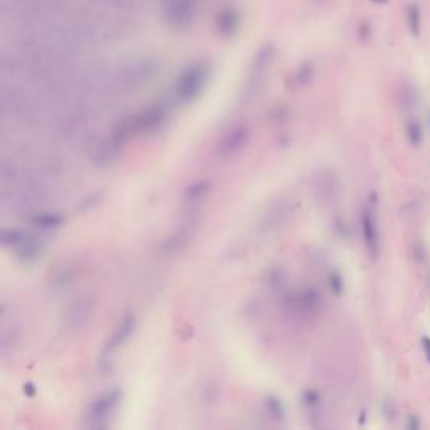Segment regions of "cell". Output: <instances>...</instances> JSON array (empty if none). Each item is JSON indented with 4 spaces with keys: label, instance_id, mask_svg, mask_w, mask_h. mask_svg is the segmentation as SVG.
<instances>
[{
    "label": "cell",
    "instance_id": "52a82bcc",
    "mask_svg": "<svg viewBox=\"0 0 430 430\" xmlns=\"http://www.w3.org/2000/svg\"><path fill=\"white\" fill-rule=\"evenodd\" d=\"M240 12L234 7L222 9L215 17V29H217L219 36L224 39H230L239 32L240 27Z\"/></svg>",
    "mask_w": 430,
    "mask_h": 430
},
{
    "label": "cell",
    "instance_id": "3957f363",
    "mask_svg": "<svg viewBox=\"0 0 430 430\" xmlns=\"http://www.w3.org/2000/svg\"><path fill=\"white\" fill-rule=\"evenodd\" d=\"M249 138H251V130L245 125L234 126L232 130H229L227 133L220 138L217 145V153L224 158L234 157L235 153H239L245 146Z\"/></svg>",
    "mask_w": 430,
    "mask_h": 430
},
{
    "label": "cell",
    "instance_id": "ba28073f",
    "mask_svg": "<svg viewBox=\"0 0 430 430\" xmlns=\"http://www.w3.org/2000/svg\"><path fill=\"white\" fill-rule=\"evenodd\" d=\"M165 119H167V109L162 104H157L136 118V130L141 133H151L165 123Z\"/></svg>",
    "mask_w": 430,
    "mask_h": 430
},
{
    "label": "cell",
    "instance_id": "5b68a950",
    "mask_svg": "<svg viewBox=\"0 0 430 430\" xmlns=\"http://www.w3.org/2000/svg\"><path fill=\"white\" fill-rule=\"evenodd\" d=\"M272 56H274V51L271 46L262 47L261 51L257 52V56L254 57V63H252V68H251L249 81H247V96L254 95L259 89L261 81L264 79V74L267 73L269 64H271V60H272Z\"/></svg>",
    "mask_w": 430,
    "mask_h": 430
},
{
    "label": "cell",
    "instance_id": "ffe728a7",
    "mask_svg": "<svg viewBox=\"0 0 430 430\" xmlns=\"http://www.w3.org/2000/svg\"><path fill=\"white\" fill-rule=\"evenodd\" d=\"M24 393L27 395V396H34L36 393H37V387L32 382H27L25 385H24Z\"/></svg>",
    "mask_w": 430,
    "mask_h": 430
},
{
    "label": "cell",
    "instance_id": "4fadbf2b",
    "mask_svg": "<svg viewBox=\"0 0 430 430\" xmlns=\"http://www.w3.org/2000/svg\"><path fill=\"white\" fill-rule=\"evenodd\" d=\"M407 24H409V30L412 32V36H415V37L420 36L422 12L417 4H409V7H407Z\"/></svg>",
    "mask_w": 430,
    "mask_h": 430
},
{
    "label": "cell",
    "instance_id": "8992f818",
    "mask_svg": "<svg viewBox=\"0 0 430 430\" xmlns=\"http://www.w3.org/2000/svg\"><path fill=\"white\" fill-rule=\"evenodd\" d=\"M121 398H123V393L118 388L108 391V393H103L91 404L87 415H89L91 420H103V418L109 417L114 412V409L119 405Z\"/></svg>",
    "mask_w": 430,
    "mask_h": 430
},
{
    "label": "cell",
    "instance_id": "7a4b0ae2",
    "mask_svg": "<svg viewBox=\"0 0 430 430\" xmlns=\"http://www.w3.org/2000/svg\"><path fill=\"white\" fill-rule=\"evenodd\" d=\"M361 232H363V240H365L368 256L372 259H377L380 254V230H378L377 210H375V202L368 203V205L363 208Z\"/></svg>",
    "mask_w": 430,
    "mask_h": 430
},
{
    "label": "cell",
    "instance_id": "9c48e42d",
    "mask_svg": "<svg viewBox=\"0 0 430 430\" xmlns=\"http://www.w3.org/2000/svg\"><path fill=\"white\" fill-rule=\"evenodd\" d=\"M135 328H136V318L133 314H130V316H126L123 321L119 323L116 331L111 334V338H109L108 345H106V351H114L116 348H119V346H123L126 341L131 338Z\"/></svg>",
    "mask_w": 430,
    "mask_h": 430
},
{
    "label": "cell",
    "instance_id": "277c9868",
    "mask_svg": "<svg viewBox=\"0 0 430 430\" xmlns=\"http://www.w3.org/2000/svg\"><path fill=\"white\" fill-rule=\"evenodd\" d=\"M197 12V0H167L165 15L172 25L181 27L190 24Z\"/></svg>",
    "mask_w": 430,
    "mask_h": 430
},
{
    "label": "cell",
    "instance_id": "44dd1931",
    "mask_svg": "<svg viewBox=\"0 0 430 430\" xmlns=\"http://www.w3.org/2000/svg\"><path fill=\"white\" fill-rule=\"evenodd\" d=\"M407 427L417 430V428H420V422L417 420L415 415H412V417H409V420H407Z\"/></svg>",
    "mask_w": 430,
    "mask_h": 430
},
{
    "label": "cell",
    "instance_id": "7c38bea8",
    "mask_svg": "<svg viewBox=\"0 0 430 430\" xmlns=\"http://www.w3.org/2000/svg\"><path fill=\"white\" fill-rule=\"evenodd\" d=\"M32 224L41 229H57L64 224V217L59 213L46 212V213L34 215V217H32Z\"/></svg>",
    "mask_w": 430,
    "mask_h": 430
},
{
    "label": "cell",
    "instance_id": "8fae6325",
    "mask_svg": "<svg viewBox=\"0 0 430 430\" xmlns=\"http://www.w3.org/2000/svg\"><path fill=\"white\" fill-rule=\"evenodd\" d=\"M418 96L415 87L412 84H402L398 89V104L402 108V111H413L417 106Z\"/></svg>",
    "mask_w": 430,
    "mask_h": 430
},
{
    "label": "cell",
    "instance_id": "9a60e30c",
    "mask_svg": "<svg viewBox=\"0 0 430 430\" xmlns=\"http://www.w3.org/2000/svg\"><path fill=\"white\" fill-rule=\"evenodd\" d=\"M208 187H210V183H208L207 180L197 181V183L190 185L189 189L185 190V198H187L189 202H197V200H200V198L208 192Z\"/></svg>",
    "mask_w": 430,
    "mask_h": 430
},
{
    "label": "cell",
    "instance_id": "d6986e66",
    "mask_svg": "<svg viewBox=\"0 0 430 430\" xmlns=\"http://www.w3.org/2000/svg\"><path fill=\"white\" fill-rule=\"evenodd\" d=\"M422 348H423V355H425L428 365H430V338L428 336H423L422 338Z\"/></svg>",
    "mask_w": 430,
    "mask_h": 430
},
{
    "label": "cell",
    "instance_id": "7402d4cb",
    "mask_svg": "<svg viewBox=\"0 0 430 430\" xmlns=\"http://www.w3.org/2000/svg\"><path fill=\"white\" fill-rule=\"evenodd\" d=\"M373 2H375V4H385L387 0H373Z\"/></svg>",
    "mask_w": 430,
    "mask_h": 430
},
{
    "label": "cell",
    "instance_id": "6da1fadb",
    "mask_svg": "<svg viewBox=\"0 0 430 430\" xmlns=\"http://www.w3.org/2000/svg\"><path fill=\"white\" fill-rule=\"evenodd\" d=\"M210 79V64L205 60L190 64L183 69V73L178 76L175 84L176 99L183 104L195 101L205 89L207 82Z\"/></svg>",
    "mask_w": 430,
    "mask_h": 430
},
{
    "label": "cell",
    "instance_id": "ac0fdd59",
    "mask_svg": "<svg viewBox=\"0 0 430 430\" xmlns=\"http://www.w3.org/2000/svg\"><path fill=\"white\" fill-rule=\"evenodd\" d=\"M301 398H302V404H304L306 407H316L319 404V395H318V391L316 390H304L302 391V395H301Z\"/></svg>",
    "mask_w": 430,
    "mask_h": 430
},
{
    "label": "cell",
    "instance_id": "2e32d148",
    "mask_svg": "<svg viewBox=\"0 0 430 430\" xmlns=\"http://www.w3.org/2000/svg\"><path fill=\"white\" fill-rule=\"evenodd\" d=\"M266 409L274 420H283L284 418V405L281 404L278 396H267L266 398Z\"/></svg>",
    "mask_w": 430,
    "mask_h": 430
},
{
    "label": "cell",
    "instance_id": "e0dca14e",
    "mask_svg": "<svg viewBox=\"0 0 430 430\" xmlns=\"http://www.w3.org/2000/svg\"><path fill=\"white\" fill-rule=\"evenodd\" d=\"M328 281H329V289L333 291V294L340 296L341 293H343V279H341L340 274L331 272V274H329Z\"/></svg>",
    "mask_w": 430,
    "mask_h": 430
},
{
    "label": "cell",
    "instance_id": "5bb4252c",
    "mask_svg": "<svg viewBox=\"0 0 430 430\" xmlns=\"http://www.w3.org/2000/svg\"><path fill=\"white\" fill-rule=\"evenodd\" d=\"M407 138H409V143L412 146H420L422 141H423V130L420 123H418L417 119H409V123H407Z\"/></svg>",
    "mask_w": 430,
    "mask_h": 430
},
{
    "label": "cell",
    "instance_id": "30bf717a",
    "mask_svg": "<svg viewBox=\"0 0 430 430\" xmlns=\"http://www.w3.org/2000/svg\"><path fill=\"white\" fill-rule=\"evenodd\" d=\"M32 237L27 232L14 229H0V245H24L27 242H30Z\"/></svg>",
    "mask_w": 430,
    "mask_h": 430
}]
</instances>
